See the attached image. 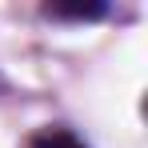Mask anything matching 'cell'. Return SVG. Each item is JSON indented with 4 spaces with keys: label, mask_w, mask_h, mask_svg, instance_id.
<instances>
[{
    "label": "cell",
    "mask_w": 148,
    "mask_h": 148,
    "mask_svg": "<svg viewBox=\"0 0 148 148\" xmlns=\"http://www.w3.org/2000/svg\"><path fill=\"white\" fill-rule=\"evenodd\" d=\"M28 148H88L76 132H68V128H40L32 140H28Z\"/></svg>",
    "instance_id": "cell-1"
},
{
    "label": "cell",
    "mask_w": 148,
    "mask_h": 148,
    "mask_svg": "<svg viewBox=\"0 0 148 148\" xmlns=\"http://www.w3.org/2000/svg\"><path fill=\"white\" fill-rule=\"evenodd\" d=\"M44 12H48V16H60V20H96L108 8H104V4H48Z\"/></svg>",
    "instance_id": "cell-2"
}]
</instances>
